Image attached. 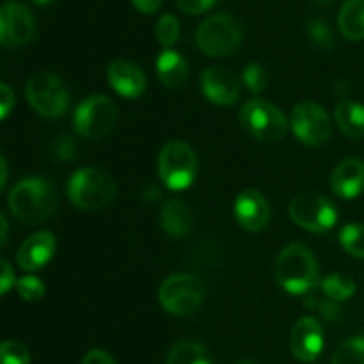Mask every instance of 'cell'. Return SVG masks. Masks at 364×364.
Masks as SVG:
<instances>
[{"label":"cell","mask_w":364,"mask_h":364,"mask_svg":"<svg viewBox=\"0 0 364 364\" xmlns=\"http://www.w3.org/2000/svg\"><path fill=\"white\" fill-rule=\"evenodd\" d=\"M55 252V237L50 231H39L28 237L18 249V265L23 270L34 272L45 267Z\"/></svg>","instance_id":"cell-17"},{"label":"cell","mask_w":364,"mask_h":364,"mask_svg":"<svg viewBox=\"0 0 364 364\" xmlns=\"http://www.w3.org/2000/svg\"><path fill=\"white\" fill-rule=\"evenodd\" d=\"M338 25L350 41L364 39V0H347L338 14Z\"/></svg>","instance_id":"cell-22"},{"label":"cell","mask_w":364,"mask_h":364,"mask_svg":"<svg viewBox=\"0 0 364 364\" xmlns=\"http://www.w3.org/2000/svg\"><path fill=\"white\" fill-rule=\"evenodd\" d=\"M0 224H2V245H6L7 242V219L6 215H0Z\"/></svg>","instance_id":"cell-39"},{"label":"cell","mask_w":364,"mask_h":364,"mask_svg":"<svg viewBox=\"0 0 364 364\" xmlns=\"http://www.w3.org/2000/svg\"><path fill=\"white\" fill-rule=\"evenodd\" d=\"M57 160H63V162H70L77 155V142L71 137H63L55 142V148H53Z\"/></svg>","instance_id":"cell-32"},{"label":"cell","mask_w":364,"mask_h":364,"mask_svg":"<svg viewBox=\"0 0 364 364\" xmlns=\"http://www.w3.org/2000/svg\"><path fill=\"white\" fill-rule=\"evenodd\" d=\"M109 84L124 98H137L146 89V75L135 63L116 59L109 66Z\"/></svg>","instance_id":"cell-16"},{"label":"cell","mask_w":364,"mask_h":364,"mask_svg":"<svg viewBox=\"0 0 364 364\" xmlns=\"http://www.w3.org/2000/svg\"><path fill=\"white\" fill-rule=\"evenodd\" d=\"M242 39V25L231 14H213L196 31V45L210 57L230 55L240 46Z\"/></svg>","instance_id":"cell-4"},{"label":"cell","mask_w":364,"mask_h":364,"mask_svg":"<svg viewBox=\"0 0 364 364\" xmlns=\"http://www.w3.org/2000/svg\"><path fill=\"white\" fill-rule=\"evenodd\" d=\"M334 194L343 199H354L364 191V164L358 159H347L331 174Z\"/></svg>","instance_id":"cell-18"},{"label":"cell","mask_w":364,"mask_h":364,"mask_svg":"<svg viewBox=\"0 0 364 364\" xmlns=\"http://www.w3.org/2000/svg\"><path fill=\"white\" fill-rule=\"evenodd\" d=\"M316 2H329V0H316Z\"/></svg>","instance_id":"cell-42"},{"label":"cell","mask_w":364,"mask_h":364,"mask_svg":"<svg viewBox=\"0 0 364 364\" xmlns=\"http://www.w3.org/2000/svg\"><path fill=\"white\" fill-rule=\"evenodd\" d=\"M59 205L57 191L45 178H25L9 192V208L18 220L38 224L50 219Z\"/></svg>","instance_id":"cell-1"},{"label":"cell","mask_w":364,"mask_h":364,"mask_svg":"<svg viewBox=\"0 0 364 364\" xmlns=\"http://www.w3.org/2000/svg\"><path fill=\"white\" fill-rule=\"evenodd\" d=\"M0 117L2 119H6L7 114L11 112V109H13L14 105V92L11 91V87L7 84H2L0 85Z\"/></svg>","instance_id":"cell-34"},{"label":"cell","mask_w":364,"mask_h":364,"mask_svg":"<svg viewBox=\"0 0 364 364\" xmlns=\"http://www.w3.org/2000/svg\"><path fill=\"white\" fill-rule=\"evenodd\" d=\"M117 119V109L105 95H92L77 107L73 116L75 130L87 139H98L109 134Z\"/></svg>","instance_id":"cell-9"},{"label":"cell","mask_w":364,"mask_h":364,"mask_svg":"<svg viewBox=\"0 0 364 364\" xmlns=\"http://www.w3.org/2000/svg\"><path fill=\"white\" fill-rule=\"evenodd\" d=\"M0 267H2V277H0V294H7V290H9V288L14 284V272H13V269H11L9 262H6V259H2Z\"/></svg>","instance_id":"cell-36"},{"label":"cell","mask_w":364,"mask_h":364,"mask_svg":"<svg viewBox=\"0 0 364 364\" xmlns=\"http://www.w3.org/2000/svg\"><path fill=\"white\" fill-rule=\"evenodd\" d=\"M116 181L98 167H84L71 174L68 181V198L80 210H100L116 198Z\"/></svg>","instance_id":"cell-3"},{"label":"cell","mask_w":364,"mask_h":364,"mask_svg":"<svg viewBox=\"0 0 364 364\" xmlns=\"http://www.w3.org/2000/svg\"><path fill=\"white\" fill-rule=\"evenodd\" d=\"M34 16L20 2H7L0 9V41L4 46H21L34 38Z\"/></svg>","instance_id":"cell-12"},{"label":"cell","mask_w":364,"mask_h":364,"mask_svg":"<svg viewBox=\"0 0 364 364\" xmlns=\"http://www.w3.org/2000/svg\"><path fill=\"white\" fill-rule=\"evenodd\" d=\"M159 174L171 191H185L198 174V156L183 141H171L159 155Z\"/></svg>","instance_id":"cell-5"},{"label":"cell","mask_w":364,"mask_h":364,"mask_svg":"<svg viewBox=\"0 0 364 364\" xmlns=\"http://www.w3.org/2000/svg\"><path fill=\"white\" fill-rule=\"evenodd\" d=\"M237 364H255V363H251V361H240V363H237Z\"/></svg>","instance_id":"cell-41"},{"label":"cell","mask_w":364,"mask_h":364,"mask_svg":"<svg viewBox=\"0 0 364 364\" xmlns=\"http://www.w3.org/2000/svg\"><path fill=\"white\" fill-rule=\"evenodd\" d=\"M82 364H116V361H114V359L110 358L105 350L95 348V350H89L87 354H85Z\"/></svg>","instance_id":"cell-35"},{"label":"cell","mask_w":364,"mask_h":364,"mask_svg":"<svg viewBox=\"0 0 364 364\" xmlns=\"http://www.w3.org/2000/svg\"><path fill=\"white\" fill-rule=\"evenodd\" d=\"M340 242L348 255L355 256V258H364V224H347L341 230Z\"/></svg>","instance_id":"cell-25"},{"label":"cell","mask_w":364,"mask_h":364,"mask_svg":"<svg viewBox=\"0 0 364 364\" xmlns=\"http://www.w3.org/2000/svg\"><path fill=\"white\" fill-rule=\"evenodd\" d=\"M155 36L160 45L166 50H169L180 38V21L176 20V16H173V14L160 16V20L156 21Z\"/></svg>","instance_id":"cell-27"},{"label":"cell","mask_w":364,"mask_h":364,"mask_svg":"<svg viewBox=\"0 0 364 364\" xmlns=\"http://www.w3.org/2000/svg\"><path fill=\"white\" fill-rule=\"evenodd\" d=\"M291 128H294V134L309 146L323 144L329 141L333 134V124L327 112L313 102H302L294 107Z\"/></svg>","instance_id":"cell-11"},{"label":"cell","mask_w":364,"mask_h":364,"mask_svg":"<svg viewBox=\"0 0 364 364\" xmlns=\"http://www.w3.org/2000/svg\"><path fill=\"white\" fill-rule=\"evenodd\" d=\"M167 364H212L206 348L194 340H181L173 345Z\"/></svg>","instance_id":"cell-23"},{"label":"cell","mask_w":364,"mask_h":364,"mask_svg":"<svg viewBox=\"0 0 364 364\" xmlns=\"http://www.w3.org/2000/svg\"><path fill=\"white\" fill-rule=\"evenodd\" d=\"M156 75H159L160 82L166 87L178 89L187 82L188 78V64L183 57L174 50H164L159 57H156Z\"/></svg>","instance_id":"cell-20"},{"label":"cell","mask_w":364,"mask_h":364,"mask_svg":"<svg viewBox=\"0 0 364 364\" xmlns=\"http://www.w3.org/2000/svg\"><path fill=\"white\" fill-rule=\"evenodd\" d=\"M322 291L327 295L329 301H347L354 295L355 283L347 274H331L320 283Z\"/></svg>","instance_id":"cell-24"},{"label":"cell","mask_w":364,"mask_h":364,"mask_svg":"<svg viewBox=\"0 0 364 364\" xmlns=\"http://www.w3.org/2000/svg\"><path fill=\"white\" fill-rule=\"evenodd\" d=\"M25 96H27L28 105L45 117L63 116L70 103L66 85L52 73H36L27 82Z\"/></svg>","instance_id":"cell-8"},{"label":"cell","mask_w":364,"mask_h":364,"mask_svg":"<svg viewBox=\"0 0 364 364\" xmlns=\"http://www.w3.org/2000/svg\"><path fill=\"white\" fill-rule=\"evenodd\" d=\"M240 123L251 137L263 142H274L284 137L288 121L284 114L272 103L255 98L244 105Z\"/></svg>","instance_id":"cell-6"},{"label":"cell","mask_w":364,"mask_h":364,"mask_svg":"<svg viewBox=\"0 0 364 364\" xmlns=\"http://www.w3.org/2000/svg\"><path fill=\"white\" fill-rule=\"evenodd\" d=\"M132 4H134V6L137 7L141 13L151 14V13H155L160 6H162V0H132Z\"/></svg>","instance_id":"cell-37"},{"label":"cell","mask_w":364,"mask_h":364,"mask_svg":"<svg viewBox=\"0 0 364 364\" xmlns=\"http://www.w3.org/2000/svg\"><path fill=\"white\" fill-rule=\"evenodd\" d=\"M162 230L173 238L187 237L194 226L191 208L181 199H169L160 212Z\"/></svg>","instance_id":"cell-19"},{"label":"cell","mask_w":364,"mask_h":364,"mask_svg":"<svg viewBox=\"0 0 364 364\" xmlns=\"http://www.w3.org/2000/svg\"><path fill=\"white\" fill-rule=\"evenodd\" d=\"M201 89L210 102L217 105H233L240 96V80L224 68H206L201 75Z\"/></svg>","instance_id":"cell-13"},{"label":"cell","mask_w":364,"mask_h":364,"mask_svg":"<svg viewBox=\"0 0 364 364\" xmlns=\"http://www.w3.org/2000/svg\"><path fill=\"white\" fill-rule=\"evenodd\" d=\"M235 215L245 230L262 231L270 220V206L258 191H244L235 203Z\"/></svg>","instance_id":"cell-15"},{"label":"cell","mask_w":364,"mask_h":364,"mask_svg":"<svg viewBox=\"0 0 364 364\" xmlns=\"http://www.w3.org/2000/svg\"><path fill=\"white\" fill-rule=\"evenodd\" d=\"M336 124L345 135L352 139L364 137V105L361 103L343 100L336 105Z\"/></svg>","instance_id":"cell-21"},{"label":"cell","mask_w":364,"mask_h":364,"mask_svg":"<svg viewBox=\"0 0 364 364\" xmlns=\"http://www.w3.org/2000/svg\"><path fill=\"white\" fill-rule=\"evenodd\" d=\"M244 84L255 95L262 92L267 87V71L259 63H251L244 70Z\"/></svg>","instance_id":"cell-31"},{"label":"cell","mask_w":364,"mask_h":364,"mask_svg":"<svg viewBox=\"0 0 364 364\" xmlns=\"http://www.w3.org/2000/svg\"><path fill=\"white\" fill-rule=\"evenodd\" d=\"M290 215L295 223L311 233L333 230L338 212L333 203L320 194H301L290 203Z\"/></svg>","instance_id":"cell-10"},{"label":"cell","mask_w":364,"mask_h":364,"mask_svg":"<svg viewBox=\"0 0 364 364\" xmlns=\"http://www.w3.org/2000/svg\"><path fill=\"white\" fill-rule=\"evenodd\" d=\"M0 171H2V180H0V187H4V185H6V181H7V162H6V159H0Z\"/></svg>","instance_id":"cell-38"},{"label":"cell","mask_w":364,"mask_h":364,"mask_svg":"<svg viewBox=\"0 0 364 364\" xmlns=\"http://www.w3.org/2000/svg\"><path fill=\"white\" fill-rule=\"evenodd\" d=\"M291 352L302 363H311L323 350L322 326L313 316H304L295 323L290 338Z\"/></svg>","instance_id":"cell-14"},{"label":"cell","mask_w":364,"mask_h":364,"mask_svg":"<svg viewBox=\"0 0 364 364\" xmlns=\"http://www.w3.org/2000/svg\"><path fill=\"white\" fill-rule=\"evenodd\" d=\"M36 4H39V6H46V4H52L53 0H34Z\"/></svg>","instance_id":"cell-40"},{"label":"cell","mask_w":364,"mask_h":364,"mask_svg":"<svg viewBox=\"0 0 364 364\" xmlns=\"http://www.w3.org/2000/svg\"><path fill=\"white\" fill-rule=\"evenodd\" d=\"M308 36L313 45H316L318 48L331 50L334 46L333 31H331L329 23H326L322 18H311L308 21Z\"/></svg>","instance_id":"cell-28"},{"label":"cell","mask_w":364,"mask_h":364,"mask_svg":"<svg viewBox=\"0 0 364 364\" xmlns=\"http://www.w3.org/2000/svg\"><path fill=\"white\" fill-rule=\"evenodd\" d=\"M16 290L23 301L38 302L41 301L43 295H45V284H43V281L38 279V277L28 276V277H21V279L18 281Z\"/></svg>","instance_id":"cell-30"},{"label":"cell","mask_w":364,"mask_h":364,"mask_svg":"<svg viewBox=\"0 0 364 364\" xmlns=\"http://www.w3.org/2000/svg\"><path fill=\"white\" fill-rule=\"evenodd\" d=\"M159 297L164 308L173 315H192L201 308L205 288L192 274H174L164 281Z\"/></svg>","instance_id":"cell-7"},{"label":"cell","mask_w":364,"mask_h":364,"mask_svg":"<svg viewBox=\"0 0 364 364\" xmlns=\"http://www.w3.org/2000/svg\"><path fill=\"white\" fill-rule=\"evenodd\" d=\"M276 279L281 288L294 295L309 294L318 284V265L309 247L290 244L276 259Z\"/></svg>","instance_id":"cell-2"},{"label":"cell","mask_w":364,"mask_h":364,"mask_svg":"<svg viewBox=\"0 0 364 364\" xmlns=\"http://www.w3.org/2000/svg\"><path fill=\"white\" fill-rule=\"evenodd\" d=\"M333 364H364V336L350 338L338 347Z\"/></svg>","instance_id":"cell-26"},{"label":"cell","mask_w":364,"mask_h":364,"mask_svg":"<svg viewBox=\"0 0 364 364\" xmlns=\"http://www.w3.org/2000/svg\"><path fill=\"white\" fill-rule=\"evenodd\" d=\"M217 0H176L178 7L187 14H201L208 11Z\"/></svg>","instance_id":"cell-33"},{"label":"cell","mask_w":364,"mask_h":364,"mask_svg":"<svg viewBox=\"0 0 364 364\" xmlns=\"http://www.w3.org/2000/svg\"><path fill=\"white\" fill-rule=\"evenodd\" d=\"M0 359H2V364H28L31 352L20 341L7 340L0 345Z\"/></svg>","instance_id":"cell-29"}]
</instances>
